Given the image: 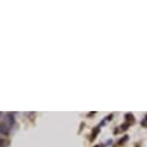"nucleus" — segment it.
<instances>
[{
  "mask_svg": "<svg viewBox=\"0 0 147 147\" xmlns=\"http://www.w3.org/2000/svg\"><path fill=\"white\" fill-rule=\"evenodd\" d=\"M6 146H8V141L6 139L0 138V147H6Z\"/></svg>",
  "mask_w": 147,
  "mask_h": 147,
  "instance_id": "obj_2",
  "label": "nucleus"
},
{
  "mask_svg": "<svg viewBox=\"0 0 147 147\" xmlns=\"http://www.w3.org/2000/svg\"><path fill=\"white\" fill-rule=\"evenodd\" d=\"M13 122H14L13 117H12L11 115H9V116H7V119H6V121H4L1 124H0V133H3V134H8Z\"/></svg>",
  "mask_w": 147,
  "mask_h": 147,
  "instance_id": "obj_1",
  "label": "nucleus"
}]
</instances>
